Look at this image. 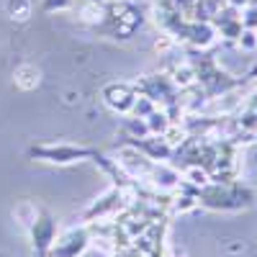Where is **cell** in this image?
I'll return each mask as SVG.
<instances>
[{
  "instance_id": "obj_1",
  "label": "cell",
  "mask_w": 257,
  "mask_h": 257,
  "mask_svg": "<svg viewBox=\"0 0 257 257\" xmlns=\"http://www.w3.org/2000/svg\"><path fill=\"white\" fill-rule=\"evenodd\" d=\"M31 239H34V252L39 257H47L54 239H57V221L52 219V213L39 208L36 219L31 221Z\"/></svg>"
},
{
  "instance_id": "obj_2",
  "label": "cell",
  "mask_w": 257,
  "mask_h": 257,
  "mask_svg": "<svg viewBox=\"0 0 257 257\" xmlns=\"http://www.w3.org/2000/svg\"><path fill=\"white\" fill-rule=\"evenodd\" d=\"M31 157H41L47 162H57V165H67L82 157H93V149H82V147H72V144H59V147H34Z\"/></svg>"
},
{
  "instance_id": "obj_3",
  "label": "cell",
  "mask_w": 257,
  "mask_h": 257,
  "mask_svg": "<svg viewBox=\"0 0 257 257\" xmlns=\"http://www.w3.org/2000/svg\"><path fill=\"white\" fill-rule=\"evenodd\" d=\"M88 242H90V237L85 229H70L62 239H57L52 244L47 257H77L88 249Z\"/></svg>"
},
{
  "instance_id": "obj_4",
  "label": "cell",
  "mask_w": 257,
  "mask_h": 257,
  "mask_svg": "<svg viewBox=\"0 0 257 257\" xmlns=\"http://www.w3.org/2000/svg\"><path fill=\"white\" fill-rule=\"evenodd\" d=\"M121 206V190L118 188H113V190H108L105 196L100 198V201H95L88 211H85V219H95V216H105V213H111V211H116Z\"/></svg>"
},
{
  "instance_id": "obj_5",
  "label": "cell",
  "mask_w": 257,
  "mask_h": 257,
  "mask_svg": "<svg viewBox=\"0 0 257 257\" xmlns=\"http://www.w3.org/2000/svg\"><path fill=\"white\" fill-rule=\"evenodd\" d=\"M105 100H108L113 108L126 111L128 105L134 103V95H132V90H128V88H108V90H105Z\"/></svg>"
},
{
  "instance_id": "obj_6",
  "label": "cell",
  "mask_w": 257,
  "mask_h": 257,
  "mask_svg": "<svg viewBox=\"0 0 257 257\" xmlns=\"http://www.w3.org/2000/svg\"><path fill=\"white\" fill-rule=\"evenodd\" d=\"M8 11H11V16H13V18L24 21V18H29L31 6H29V0H8Z\"/></svg>"
},
{
  "instance_id": "obj_7",
  "label": "cell",
  "mask_w": 257,
  "mask_h": 257,
  "mask_svg": "<svg viewBox=\"0 0 257 257\" xmlns=\"http://www.w3.org/2000/svg\"><path fill=\"white\" fill-rule=\"evenodd\" d=\"M34 75H39V72H34L31 67H24L18 72V77H34ZM34 85H36L34 80H21V88H34Z\"/></svg>"
},
{
  "instance_id": "obj_8",
  "label": "cell",
  "mask_w": 257,
  "mask_h": 257,
  "mask_svg": "<svg viewBox=\"0 0 257 257\" xmlns=\"http://www.w3.org/2000/svg\"><path fill=\"white\" fill-rule=\"evenodd\" d=\"M70 6V0H47L44 3V11H54V8H64Z\"/></svg>"
},
{
  "instance_id": "obj_9",
  "label": "cell",
  "mask_w": 257,
  "mask_h": 257,
  "mask_svg": "<svg viewBox=\"0 0 257 257\" xmlns=\"http://www.w3.org/2000/svg\"><path fill=\"white\" fill-rule=\"evenodd\" d=\"M254 44H257V39H254V34H244V47H247V49H252Z\"/></svg>"
}]
</instances>
